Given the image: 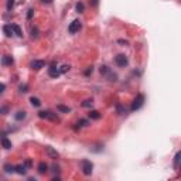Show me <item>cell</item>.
<instances>
[{
    "mask_svg": "<svg viewBox=\"0 0 181 181\" xmlns=\"http://www.w3.org/2000/svg\"><path fill=\"white\" fill-rule=\"evenodd\" d=\"M81 170L85 176H91L92 174V170H93V164L91 163L89 160H82L81 161Z\"/></svg>",
    "mask_w": 181,
    "mask_h": 181,
    "instance_id": "1",
    "label": "cell"
},
{
    "mask_svg": "<svg viewBox=\"0 0 181 181\" xmlns=\"http://www.w3.org/2000/svg\"><path fill=\"white\" fill-rule=\"evenodd\" d=\"M143 103H144V95H143V93H139V95L135 98V101H133L130 109H132V111H137V109H140V108L143 106Z\"/></svg>",
    "mask_w": 181,
    "mask_h": 181,
    "instance_id": "2",
    "label": "cell"
},
{
    "mask_svg": "<svg viewBox=\"0 0 181 181\" xmlns=\"http://www.w3.org/2000/svg\"><path fill=\"white\" fill-rule=\"evenodd\" d=\"M38 116L41 119H50V120H54V122H60L58 116L55 113L50 112V111H43V112H38Z\"/></svg>",
    "mask_w": 181,
    "mask_h": 181,
    "instance_id": "3",
    "label": "cell"
},
{
    "mask_svg": "<svg viewBox=\"0 0 181 181\" xmlns=\"http://www.w3.org/2000/svg\"><path fill=\"white\" fill-rule=\"evenodd\" d=\"M115 62H116L117 67H126L129 61H127V57H126L125 54H117V55L115 57Z\"/></svg>",
    "mask_w": 181,
    "mask_h": 181,
    "instance_id": "4",
    "label": "cell"
},
{
    "mask_svg": "<svg viewBox=\"0 0 181 181\" xmlns=\"http://www.w3.org/2000/svg\"><path fill=\"white\" fill-rule=\"evenodd\" d=\"M81 30V21L79 20H74V21L69 24V27H68V31L71 33V34H75V33H78Z\"/></svg>",
    "mask_w": 181,
    "mask_h": 181,
    "instance_id": "5",
    "label": "cell"
},
{
    "mask_svg": "<svg viewBox=\"0 0 181 181\" xmlns=\"http://www.w3.org/2000/svg\"><path fill=\"white\" fill-rule=\"evenodd\" d=\"M60 69L58 68H55V62H52L51 64V67L48 68V75L50 76H52V78H57V76H60Z\"/></svg>",
    "mask_w": 181,
    "mask_h": 181,
    "instance_id": "6",
    "label": "cell"
},
{
    "mask_svg": "<svg viewBox=\"0 0 181 181\" xmlns=\"http://www.w3.org/2000/svg\"><path fill=\"white\" fill-rule=\"evenodd\" d=\"M45 153L48 154V157H50V158H54V160L60 157L58 152H57V150H54V149H52V147H50V146H47V147H45Z\"/></svg>",
    "mask_w": 181,
    "mask_h": 181,
    "instance_id": "7",
    "label": "cell"
},
{
    "mask_svg": "<svg viewBox=\"0 0 181 181\" xmlns=\"http://www.w3.org/2000/svg\"><path fill=\"white\" fill-rule=\"evenodd\" d=\"M45 62L44 61H41V60H34L31 64H30V67L33 68V69H41V68H44Z\"/></svg>",
    "mask_w": 181,
    "mask_h": 181,
    "instance_id": "8",
    "label": "cell"
},
{
    "mask_svg": "<svg viewBox=\"0 0 181 181\" xmlns=\"http://www.w3.org/2000/svg\"><path fill=\"white\" fill-rule=\"evenodd\" d=\"M14 171L23 176V174H25V173H27V166H25V164H20V166H16V167H14Z\"/></svg>",
    "mask_w": 181,
    "mask_h": 181,
    "instance_id": "9",
    "label": "cell"
},
{
    "mask_svg": "<svg viewBox=\"0 0 181 181\" xmlns=\"http://www.w3.org/2000/svg\"><path fill=\"white\" fill-rule=\"evenodd\" d=\"M3 33L6 34V37H11L14 33H13V28H11V25H9V24H6V25H3Z\"/></svg>",
    "mask_w": 181,
    "mask_h": 181,
    "instance_id": "10",
    "label": "cell"
},
{
    "mask_svg": "<svg viewBox=\"0 0 181 181\" xmlns=\"http://www.w3.org/2000/svg\"><path fill=\"white\" fill-rule=\"evenodd\" d=\"M1 146H3L6 150H9V149H11V141H10L7 137L3 136V137H1Z\"/></svg>",
    "mask_w": 181,
    "mask_h": 181,
    "instance_id": "11",
    "label": "cell"
},
{
    "mask_svg": "<svg viewBox=\"0 0 181 181\" xmlns=\"http://www.w3.org/2000/svg\"><path fill=\"white\" fill-rule=\"evenodd\" d=\"M1 64H3V65H11V64H13V58H11L10 55H3Z\"/></svg>",
    "mask_w": 181,
    "mask_h": 181,
    "instance_id": "12",
    "label": "cell"
},
{
    "mask_svg": "<svg viewBox=\"0 0 181 181\" xmlns=\"http://www.w3.org/2000/svg\"><path fill=\"white\" fill-rule=\"evenodd\" d=\"M11 28H13V33L17 36V37H23V33H21V28L17 25V24H11Z\"/></svg>",
    "mask_w": 181,
    "mask_h": 181,
    "instance_id": "13",
    "label": "cell"
},
{
    "mask_svg": "<svg viewBox=\"0 0 181 181\" xmlns=\"http://www.w3.org/2000/svg\"><path fill=\"white\" fill-rule=\"evenodd\" d=\"M47 171H48V166L45 164L44 161L40 163V164H38V173H40V174H45Z\"/></svg>",
    "mask_w": 181,
    "mask_h": 181,
    "instance_id": "14",
    "label": "cell"
},
{
    "mask_svg": "<svg viewBox=\"0 0 181 181\" xmlns=\"http://www.w3.org/2000/svg\"><path fill=\"white\" fill-rule=\"evenodd\" d=\"M30 102H31V105H33V106H36V108L41 106V101H40L38 98H34V96H31V98H30Z\"/></svg>",
    "mask_w": 181,
    "mask_h": 181,
    "instance_id": "15",
    "label": "cell"
},
{
    "mask_svg": "<svg viewBox=\"0 0 181 181\" xmlns=\"http://www.w3.org/2000/svg\"><path fill=\"white\" fill-rule=\"evenodd\" d=\"M89 117L91 119H93V120H98V119H101V113L98 112V111H91Z\"/></svg>",
    "mask_w": 181,
    "mask_h": 181,
    "instance_id": "16",
    "label": "cell"
},
{
    "mask_svg": "<svg viewBox=\"0 0 181 181\" xmlns=\"http://www.w3.org/2000/svg\"><path fill=\"white\" fill-rule=\"evenodd\" d=\"M180 157H181V153L178 152L176 154V157H174V168H178L180 167Z\"/></svg>",
    "mask_w": 181,
    "mask_h": 181,
    "instance_id": "17",
    "label": "cell"
},
{
    "mask_svg": "<svg viewBox=\"0 0 181 181\" xmlns=\"http://www.w3.org/2000/svg\"><path fill=\"white\" fill-rule=\"evenodd\" d=\"M25 116H27L25 112H24V111H20V112L16 113V116H14V117H16V120H23V119H25Z\"/></svg>",
    "mask_w": 181,
    "mask_h": 181,
    "instance_id": "18",
    "label": "cell"
},
{
    "mask_svg": "<svg viewBox=\"0 0 181 181\" xmlns=\"http://www.w3.org/2000/svg\"><path fill=\"white\" fill-rule=\"evenodd\" d=\"M57 109H58L60 112H62V113H69V112H71V109H69L68 106H64V105H58V106H57Z\"/></svg>",
    "mask_w": 181,
    "mask_h": 181,
    "instance_id": "19",
    "label": "cell"
},
{
    "mask_svg": "<svg viewBox=\"0 0 181 181\" xmlns=\"http://www.w3.org/2000/svg\"><path fill=\"white\" fill-rule=\"evenodd\" d=\"M75 9H76V11L78 13H84V10H85V6H84V3H76V6H75Z\"/></svg>",
    "mask_w": 181,
    "mask_h": 181,
    "instance_id": "20",
    "label": "cell"
},
{
    "mask_svg": "<svg viewBox=\"0 0 181 181\" xmlns=\"http://www.w3.org/2000/svg\"><path fill=\"white\" fill-rule=\"evenodd\" d=\"M99 71H101V74H103V75H109V74H111V69L106 67V65H102Z\"/></svg>",
    "mask_w": 181,
    "mask_h": 181,
    "instance_id": "21",
    "label": "cell"
},
{
    "mask_svg": "<svg viewBox=\"0 0 181 181\" xmlns=\"http://www.w3.org/2000/svg\"><path fill=\"white\" fill-rule=\"evenodd\" d=\"M92 105H93V101H92V99H86V101L82 102V106H84V108H91Z\"/></svg>",
    "mask_w": 181,
    "mask_h": 181,
    "instance_id": "22",
    "label": "cell"
},
{
    "mask_svg": "<svg viewBox=\"0 0 181 181\" xmlns=\"http://www.w3.org/2000/svg\"><path fill=\"white\" fill-rule=\"evenodd\" d=\"M4 170H6L7 173H13V171H14V167L10 166V164H6V166H4Z\"/></svg>",
    "mask_w": 181,
    "mask_h": 181,
    "instance_id": "23",
    "label": "cell"
},
{
    "mask_svg": "<svg viewBox=\"0 0 181 181\" xmlns=\"http://www.w3.org/2000/svg\"><path fill=\"white\" fill-rule=\"evenodd\" d=\"M31 37L33 38H38V30L37 28H33L31 30Z\"/></svg>",
    "mask_w": 181,
    "mask_h": 181,
    "instance_id": "24",
    "label": "cell"
},
{
    "mask_svg": "<svg viewBox=\"0 0 181 181\" xmlns=\"http://www.w3.org/2000/svg\"><path fill=\"white\" fill-rule=\"evenodd\" d=\"M69 65H62V67L60 68V72H61V74H65V72H67V71H69Z\"/></svg>",
    "mask_w": 181,
    "mask_h": 181,
    "instance_id": "25",
    "label": "cell"
},
{
    "mask_svg": "<svg viewBox=\"0 0 181 181\" xmlns=\"http://www.w3.org/2000/svg\"><path fill=\"white\" fill-rule=\"evenodd\" d=\"M78 125H79V126H88L89 123H88V120H85V119H81V120L78 122Z\"/></svg>",
    "mask_w": 181,
    "mask_h": 181,
    "instance_id": "26",
    "label": "cell"
},
{
    "mask_svg": "<svg viewBox=\"0 0 181 181\" xmlns=\"http://www.w3.org/2000/svg\"><path fill=\"white\" fill-rule=\"evenodd\" d=\"M20 92H23V93L28 92V85H21V86H20Z\"/></svg>",
    "mask_w": 181,
    "mask_h": 181,
    "instance_id": "27",
    "label": "cell"
},
{
    "mask_svg": "<svg viewBox=\"0 0 181 181\" xmlns=\"http://www.w3.org/2000/svg\"><path fill=\"white\" fill-rule=\"evenodd\" d=\"M13 4H14V0H9V1H7V10H11Z\"/></svg>",
    "mask_w": 181,
    "mask_h": 181,
    "instance_id": "28",
    "label": "cell"
},
{
    "mask_svg": "<svg viewBox=\"0 0 181 181\" xmlns=\"http://www.w3.org/2000/svg\"><path fill=\"white\" fill-rule=\"evenodd\" d=\"M33 13H34V10H33V9H28V13H27V19H28V20L33 17Z\"/></svg>",
    "mask_w": 181,
    "mask_h": 181,
    "instance_id": "29",
    "label": "cell"
},
{
    "mask_svg": "<svg viewBox=\"0 0 181 181\" xmlns=\"http://www.w3.org/2000/svg\"><path fill=\"white\" fill-rule=\"evenodd\" d=\"M92 71H93V68L92 67H89L86 71H85V75H89V74H92Z\"/></svg>",
    "mask_w": 181,
    "mask_h": 181,
    "instance_id": "30",
    "label": "cell"
},
{
    "mask_svg": "<svg viewBox=\"0 0 181 181\" xmlns=\"http://www.w3.org/2000/svg\"><path fill=\"white\" fill-rule=\"evenodd\" d=\"M4 89H6V85H4V84H0V93H3Z\"/></svg>",
    "mask_w": 181,
    "mask_h": 181,
    "instance_id": "31",
    "label": "cell"
},
{
    "mask_svg": "<svg viewBox=\"0 0 181 181\" xmlns=\"http://www.w3.org/2000/svg\"><path fill=\"white\" fill-rule=\"evenodd\" d=\"M0 113L1 115H6L7 113V108H0Z\"/></svg>",
    "mask_w": 181,
    "mask_h": 181,
    "instance_id": "32",
    "label": "cell"
},
{
    "mask_svg": "<svg viewBox=\"0 0 181 181\" xmlns=\"http://www.w3.org/2000/svg\"><path fill=\"white\" fill-rule=\"evenodd\" d=\"M58 170H60L58 166H52V171H54V173H58Z\"/></svg>",
    "mask_w": 181,
    "mask_h": 181,
    "instance_id": "33",
    "label": "cell"
},
{
    "mask_svg": "<svg viewBox=\"0 0 181 181\" xmlns=\"http://www.w3.org/2000/svg\"><path fill=\"white\" fill-rule=\"evenodd\" d=\"M91 3H92V6H96L98 4V0H91Z\"/></svg>",
    "mask_w": 181,
    "mask_h": 181,
    "instance_id": "34",
    "label": "cell"
},
{
    "mask_svg": "<svg viewBox=\"0 0 181 181\" xmlns=\"http://www.w3.org/2000/svg\"><path fill=\"white\" fill-rule=\"evenodd\" d=\"M119 43H120V44H125V45H127V41H123V40H119Z\"/></svg>",
    "mask_w": 181,
    "mask_h": 181,
    "instance_id": "35",
    "label": "cell"
},
{
    "mask_svg": "<svg viewBox=\"0 0 181 181\" xmlns=\"http://www.w3.org/2000/svg\"><path fill=\"white\" fill-rule=\"evenodd\" d=\"M41 1H43V3H47V4H50L52 0H41Z\"/></svg>",
    "mask_w": 181,
    "mask_h": 181,
    "instance_id": "36",
    "label": "cell"
}]
</instances>
